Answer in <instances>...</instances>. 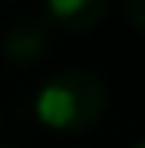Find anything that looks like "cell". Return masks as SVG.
Listing matches in <instances>:
<instances>
[{"label":"cell","instance_id":"obj_4","mask_svg":"<svg viewBox=\"0 0 145 148\" xmlns=\"http://www.w3.org/2000/svg\"><path fill=\"white\" fill-rule=\"evenodd\" d=\"M125 20L139 33H145V0H129L125 3Z\"/></svg>","mask_w":145,"mask_h":148},{"label":"cell","instance_id":"obj_3","mask_svg":"<svg viewBox=\"0 0 145 148\" xmlns=\"http://www.w3.org/2000/svg\"><path fill=\"white\" fill-rule=\"evenodd\" d=\"M106 10L109 7L102 0H53V3L43 7L40 20L46 27L66 30V33H79V30H92L106 16Z\"/></svg>","mask_w":145,"mask_h":148},{"label":"cell","instance_id":"obj_1","mask_svg":"<svg viewBox=\"0 0 145 148\" xmlns=\"http://www.w3.org/2000/svg\"><path fill=\"white\" fill-rule=\"evenodd\" d=\"M106 102L109 95L99 76L86 69H63L36 89L33 112H36V122L49 132L79 135L102 119Z\"/></svg>","mask_w":145,"mask_h":148},{"label":"cell","instance_id":"obj_2","mask_svg":"<svg viewBox=\"0 0 145 148\" xmlns=\"http://www.w3.org/2000/svg\"><path fill=\"white\" fill-rule=\"evenodd\" d=\"M49 27L43 20H20L3 33V56L13 66H30L46 53Z\"/></svg>","mask_w":145,"mask_h":148},{"label":"cell","instance_id":"obj_6","mask_svg":"<svg viewBox=\"0 0 145 148\" xmlns=\"http://www.w3.org/2000/svg\"><path fill=\"white\" fill-rule=\"evenodd\" d=\"M3 148H7V145H3Z\"/></svg>","mask_w":145,"mask_h":148},{"label":"cell","instance_id":"obj_5","mask_svg":"<svg viewBox=\"0 0 145 148\" xmlns=\"http://www.w3.org/2000/svg\"><path fill=\"white\" fill-rule=\"evenodd\" d=\"M129 148H145V138H139V142H135V145H129Z\"/></svg>","mask_w":145,"mask_h":148}]
</instances>
